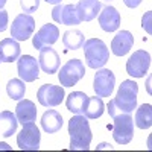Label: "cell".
Returning a JSON list of instances; mask_svg holds the SVG:
<instances>
[{"mask_svg": "<svg viewBox=\"0 0 152 152\" xmlns=\"http://www.w3.org/2000/svg\"><path fill=\"white\" fill-rule=\"evenodd\" d=\"M137 94H138V85L131 79L123 81L117 90V96L111 99L110 104L107 105L108 114L111 117H114L119 113L131 114L137 108Z\"/></svg>", "mask_w": 152, "mask_h": 152, "instance_id": "6da1fadb", "label": "cell"}, {"mask_svg": "<svg viewBox=\"0 0 152 152\" xmlns=\"http://www.w3.org/2000/svg\"><path fill=\"white\" fill-rule=\"evenodd\" d=\"M69 134H70V149L72 151H88L91 143V129L85 116L76 114L69 120Z\"/></svg>", "mask_w": 152, "mask_h": 152, "instance_id": "7a4b0ae2", "label": "cell"}, {"mask_svg": "<svg viewBox=\"0 0 152 152\" xmlns=\"http://www.w3.org/2000/svg\"><path fill=\"white\" fill-rule=\"evenodd\" d=\"M82 47H84V56H85L87 67L100 69L108 62L110 50L102 40H99V38H90V40L84 41Z\"/></svg>", "mask_w": 152, "mask_h": 152, "instance_id": "3957f363", "label": "cell"}, {"mask_svg": "<svg viewBox=\"0 0 152 152\" xmlns=\"http://www.w3.org/2000/svg\"><path fill=\"white\" fill-rule=\"evenodd\" d=\"M113 119V138L119 145H128L134 135V119L128 113H119Z\"/></svg>", "mask_w": 152, "mask_h": 152, "instance_id": "277c9868", "label": "cell"}, {"mask_svg": "<svg viewBox=\"0 0 152 152\" xmlns=\"http://www.w3.org/2000/svg\"><path fill=\"white\" fill-rule=\"evenodd\" d=\"M84 76H85V66L78 58L69 59L66 64L61 67V70L58 72V79H59V84L62 87H73V85L78 84Z\"/></svg>", "mask_w": 152, "mask_h": 152, "instance_id": "5b68a950", "label": "cell"}, {"mask_svg": "<svg viewBox=\"0 0 152 152\" xmlns=\"http://www.w3.org/2000/svg\"><path fill=\"white\" fill-rule=\"evenodd\" d=\"M41 142V134L34 122L24 123L23 129L17 135V145L21 151H38Z\"/></svg>", "mask_w": 152, "mask_h": 152, "instance_id": "8992f818", "label": "cell"}, {"mask_svg": "<svg viewBox=\"0 0 152 152\" xmlns=\"http://www.w3.org/2000/svg\"><path fill=\"white\" fill-rule=\"evenodd\" d=\"M151 67V55L146 50H135L126 61V73L132 78H143Z\"/></svg>", "mask_w": 152, "mask_h": 152, "instance_id": "52a82bcc", "label": "cell"}, {"mask_svg": "<svg viewBox=\"0 0 152 152\" xmlns=\"http://www.w3.org/2000/svg\"><path fill=\"white\" fill-rule=\"evenodd\" d=\"M35 31V20L29 14H18L11 26V37L17 41H26Z\"/></svg>", "mask_w": 152, "mask_h": 152, "instance_id": "ba28073f", "label": "cell"}, {"mask_svg": "<svg viewBox=\"0 0 152 152\" xmlns=\"http://www.w3.org/2000/svg\"><path fill=\"white\" fill-rule=\"evenodd\" d=\"M64 94H66L64 88L61 85H53V84H44L37 91L38 102L46 108L58 107L62 102V99H64Z\"/></svg>", "mask_w": 152, "mask_h": 152, "instance_id": "9c48e42d", "label": "cell"}, {"mask_svg": "<svg viewBox=\"0 0 152 152\" xmlns=\"http://www.w3.org/2000/svg\"><path fill=\"white\" fill-rule=\"evenodd\" d=\"M114 85H116V76L110 69H100L94 75V81H93V90L96 96L99 97H110Z\"/></svg>", "mask_w": 152, "mask_h": 152, "instance_id": "30bf717a", "label": "cell"}, {"mask_svg": "<svg viewBox=\"0 0 152 152\" xmlns=\"http://www.w3.org/2000/svg\"><path fill=\"white\" fill-rule=\"evenodd\" d=\"M17 70L18 76L24 82H34L40 76V64L31 55H23L17 59Z\"/></svg>", "mask_w": 152, "mask_h": 152, "instance_id": "8fae6325", "label": "cell"}, {"mask_svg": "<svg viewBox=\"0 0 152 152\" xmlns=\"http://www.w3.org/2000/svg\"><path fill=\"white\" fill-rule=\"evenodd\" d=\"M58 37H59V29L55 26V24H44L38 29V32L34 35L32 38V44L35 49H43V47H47V46H52L58 41Z\"/></svg>", "mask_w": 152, "mask_h": 152, "instance_id": "7c38bea8", "label": "cell"}, {"mask_svg": "<svg viewBox=\"0 0 152 152\" xmlns=\"http://www.w3.org/2000/svg\"><path fill=\"white\" fill-rule=\"evenodd\" d=\"M52 18L53 21L59 23V24H66V26H75L79 24L81 18L78 15L75 5H56L52 9Z\"/></svg>", "mask_w": 152, "mask_h": 152, "instance_id": "4fadbf2b", "label": "cell"}, {"mask_svg": "<svg viewBox=\"0 0 152 152\" xmlns=\"http://www.w3.org/2000/svg\"><path fill=\"white\" fill-rule=\"evenodd\" d=\"M38 64L40 69L47 73V75H53L59 69V55L56 53V50L52 49V46H47L40 49V56H38Z\"/></svg>", "mask_w": 152, "mask_h": 152, "instance_id": "5bb4252c", "label": "cell"}, {"mask_svg": "<svg viewBox=\"0 0 152 152\" xmlns=\"http://www.w3.org/2000/svg\"><path fill=\"white\" fill-rule=\"evenodd\" d=\"M99 26L105 32H114L120 26V14L114 6H104L99 12Z\"/></svg>", "mask_w": 152, "mask_h": 152, "instance_id": "9a60e30c", "label": "cell"}, {"mask_svg": "<svg viewBox=\"0 0 152 152\" xmlns=\"http://www.w3.org/2000/svg\"><path fill=\"white\" fill-rule=\"evenodd\" d=\"M134 46V35L129 31H119L111 41V52L116 56H123Z\"/></svg>", "mask_w": 152, "mask_h": 152, "instance_id": "2e32d148", "label": "cell"}, {"mask_svg": "<svg viewBox=\"0 0 152 152\" xmlns=\"http://www.w3.org/2000/svg\"><path fill=\"white\" fill-rule=\"evenodd\" d=\"M100 9H102V3L99 0H79L76 5V11H78L81 21H91L99 15Z\"/></svg>", "mask_w": 152, "mask_h": 152, "instance_id": "e0dca14e", "label": "cell"}, {"mask_svg": "<svg viewBox=\"0 0 152 152\" xmlns=\"http://www.w3.org/2000/svg\"><path fill=\"white\" fill-rule=\"evenodd\" d=\"M20 44L14 38H5L0 41V62H14L20 58Z\"/></svg>", "mask_w": 152, "mask_h": 152, "instance_id": "ac0fdd59", "label": "cell"}, {"mask_svg": "<svg viewBox=\"0 0 152 152\" xmlns=\"http://www.w3.org/2000/svg\"><path fill=\"white\" fill-rule=\"evenodd\" d=\"M15 117L18 120V123L24 125L29 122H35L37 119V107L32 100H20L15 107Z\"/></svg>", "mask_w": 152, "mask_h": 152, "instance_id": "d6986e66", "label": "cell"}, {"mask_svg": "<svg viewBox=\"0 0 152 152\" xmlns=\"http://www.w3.org/2000/svg\"><path fill=\"white\" fill-rule=\"evenodd\" d=\"M62 126V116L55 110H47L41 116V128L47 134H55Z\"/></svg>", "mask_w": 152, "mask_h": 152, "instance_id": "ffe728a7", "label": "cell"}, {"mask_svg": "<svg viewBox=\"0 0 152 152\" xmlns=\"http://www.w3.org/2000/svg\"><path fill=\"white\" fill-rule=\"evenodd\" d=\"M18 126V120L15 117V114H12L11 111H0V135L8 138L12 134H15Z\"/></svg>", "mask_w": 152, "mask_h": 152, "instance_id": "44dd1931", "label": "cell"}, {"mask_svg": "<svg viewBox=\"0 0 152 152\" xmlns=\"http://www.w3.org/2000/svg\"><path fill=\"white\" fill-rule=\"evenodd\" d=\"M87 100H88V96L85 93H82V91H73V93L69 94V97L66 100V107L73 114H84Z\"/></svg>", "mask_w": 152, "mask_h": 152, "instance_id": "7402d4cb", "label": "cell"}, {"mask_svg": "<svg viewBox=\"0 0 152 152\" xmlns=\"http://www.w3.org/2000/svg\"><path fill=\"white\" fill-rule=\"evenodd\" d=\"M85 41V37L81 31L78 29H69L64 32V37H62V44L67 50H78L82 47Z\"/></svg>", "mask_w": 152, "mask_h": 152, "instance_id": "603a6c76", "label": "cell"}, {"mask_svg": "<svg viewBox=\"0 0 152 152\" xmlns=\"http://www.w3.org/2000/svg\"><path fill=\"white\" fill-rule=\"evenodd\" d=\"M104 108H105V105L99 96H93V97L88 96L87 105L84 110V116L87 119H99L104 114Z\"/></svg>", "mask_w": 152, "mask_h": 152, "instance_id": "cb8c5ba5", "label": "cell"}, {"mask_svg": "<svg viewBox=\"0 0 152 152\" xmlns=\"http://www.w3.org/2000/svg\"><path fill=\"white\" fill-rule=\"evenodd\" d=\"M135 125L140 129H149L152 126V107L143 104L135 111Z\"/></svg>", "mask_w": 152, "mask_h": 152, "instance_id": "d4e9b609", "label": "cell"}, {"mask_svg": "<svg viewBox=\"0 0 152 152\" xmlns=\"http://www.w3.org/2000/svg\"><path fill=\"white\" fill-rule=\"evenodd\" d=\"M6 93L12 100H21L24 97V93H26V85H24V81L21 79H9L6 84Z\"/></svg>", "mask_w": 152, "mask_h": 152, "instance_id": "484cf974", "label": "cell"}, {"mask_svg": "<svg viewBox=\"0 0 152 152\" xmlns=\"http://www.w3.org/2000/svg\"><path fill=\"white\" fill-rule=\"evenodd\" d=\"M20 6L24 14H32L40 8V0H20Z\"/></svg>", "mask_w": 152, "mask_h": 152, "instance_id": "4316f807", "label": "cell"}, {"mask_svg": "<svg viewBox=\"0 0 152 152\" xmlns=\"http://www.w3.org/2000/svg\"><path fill=\"white\" fill-rule=\"evenodd\" d=\"M8 12L5 9H0V32H5L8 29Z\"/></svg>", "mask_w": 152, "mask_h": 152, "instance_id": "83f0119b", "label": "cell"}, {"mask_svg": "<svg viewBox=\"0 0 152 152\" xmlns=\"http://www.w3.org/2000/svg\"><path fill=\"white\" fill-rule=\"evenodd\" d=\"M151 11H148L146 14L143 15V20H142V24H143V29H146V32L148 34H151L152 32V29H151Z\"/></svg>", "mask_w": 152, "mask_h": 152, "instance_id": "f1b7e54d", "label": "cell"}, {"mask_svg": "<svg viewBox=\"0 0 152 152\" xmlns=\"http://www.w3.org/2000/svg\"><path fill=\"white\" fill-rule=\"evenodd\" d=\"M142 2H143V0H123V3H125L126 6H128V8H131V9L137 8Z\"/></svg>", "mask_w": 152, "mask_h": 152, "instance_id": "f546056e", "label": "cell"}, {"mask_svg": "<svg viewBox=\"0 0 152 152\" xmlns=\"http://www.w3.org/2000/svg\"><path fill=\"white\" fill-rule=\"evenodd\" d=\"M46 3H50V5H59L61 0H44Z\"/></svg>", "mask_w": 152, "mask_h": 152, "instance_id": "4dcf8cb0", "label": "cell"}, {"mask_svg": "<svg viewBox=\"0 0 152 152\" xmlns=\"http://www.w3.org/2000/svg\"><path fill=\"white\" fill-rule=\"evenodd\" d=\"M0 149H5V151H11L9 145H6V143H0Z\"/></svg>", "mask_w": 152, "mask_h": 152, "instance_id": "1f68e13d", "label": "cell"}, {"mask_svg": "<svg viewBox=\"0 0 152 152\" xmlns=\"http://www.w3.org/2000/svg\"><path fill=\"white\" fill-rule=\"evenodd\" d=\"M108 148H111V145H108V143H102L100 146H97V149H108Z\"/></svg>", "mask_w": 152, "mask_h": 152, "instance_id": "d6a6232c", "label": "cell"}, {"mask_svg": "<svg viewBox=\"0 0 152 152\" xmlns=\"http://www.w3.org/2000/svg\"><path fill=\"white\" fill-rule=\"evenodd\" d=\"M5 5H6V0H0V9H3Z\"/></svg>", "mask_w": 152, "mask_h": 152, "instance_id": "836d02e7", "label": "cell"}, {"mask_svg": "<svg viewBox=\"0 0 152 152\" xmlns=\"http://www.w3.org/2000/svg\"><path fill=\"white\" fill-rule=\"evenodd\" d=\"M105 2H111V0H105Z\"/></svg>", "mask_w": 152, "mask_h": 152, "instance_id": "e575fe53", "label": "cell"}]
</instances>
